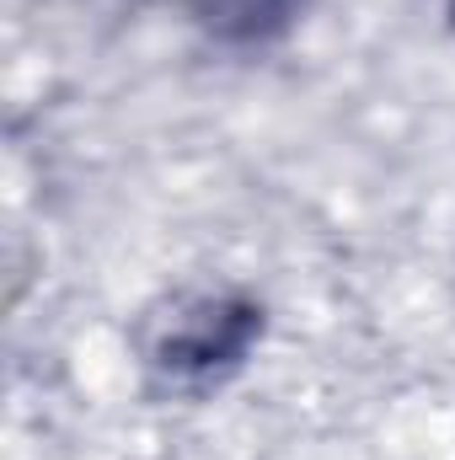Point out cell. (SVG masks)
<instances>
[{
	"instance_id": "cell-1",
	"label": "cell",
	"mask_w": 455,
	"mask_h": 460,
	"mask_svg": "<svg viewBox=\"0 0 455 460\" xmlns=\"http://www.w3.org/2000/svg\"><path fill=\"white\" fill-rule=\"evenodd\" d=\"M257 338V311L252 305H204L199 316H188V327L177 338H166L161 364L172 375H199L210 380L215 369H230L246 343Z\"/></svg>"
},
{
	"instance_id": "cell-2",
	"label": "cell",
	"mask_w": 455,
	"mask_h": 460,
	"mask_svg": "<svg viewBox=\"0 0 455 460\" xmlns=\"http://www.w3.org/2000/svg\"><path fill=\"white\" fill-rule=\"evenodd\" d=\"M188 11L199 16V27H210L215 38L230 43H263L273 32H284L300 11V0H188Z\"/></svg>"
}]
</instances>
